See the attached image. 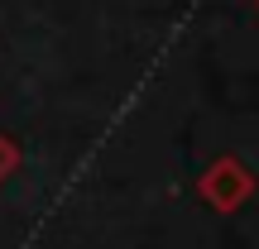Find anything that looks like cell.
Masks as SVG:
<instances>
[{"label":"cell","mask_w":259,"mask_h":249,"mask_svg":"<svg viewBox=\"0 0 259 249\" xmlns=\"http://www.w3.org/2000/svg\"><path fill=\"white\" fill-rule=\"evenodd\" d=\"M202 196L216 206V211H235L240 202H250V192H254V173L240 163V158H216L211 168L202 173Z\"/></svg>","instance_id":"obj_1"},{"label":"cell","mask_w":259,"mask_h":249,"mask_svg":"<svg viewBox=\"0 0 259 249\" xmlns=\"http://www.w3.org/2000/svg\"><path fill=\"white\" fill-rule=\"evenodd\" d=\"M15 168H19V148H15V139H5V134H0V182H5Z\"/></svg>","instance_id":"obj_2"}]
</instances>
